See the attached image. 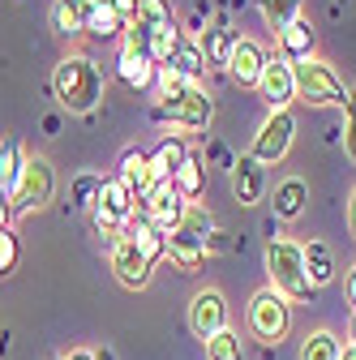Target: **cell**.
Segmentation results:
<instances>
[{
    "mask_svg": "<svg viewBox=\"0 0 356 360\" xmlns=\"http://www.w3.org/2000/svg\"><path fill=\"white\" fill-rule=\"evenodd\" d=\"M52 90H56L61 108L86 116V112H95L99 99H103V73H99V65H95L91 56L73 52V56H65V60L56 65V73H52Z\"/></svg>",
    "mask_w": 356,
    "mask_h": 360,
    "instance_id": "1",
    "label": "cell"
},
{
    "mask_svg": "<svg viewBox=\"0 0 356 360\" xmlns=\"http://www.w3.org/2000/svg\"><path fill=\"white\" fill-rule=\"evenodd\" d=\"M266 275H271V288L284 300H309L318 292L305 275V245L284 236H271V245H266Z\"/></svg>",
    "mask_w": 356,
    "mask_h": 360,
    "instance_id": "2",
    "label": "cell"
},
{
    "mask_svg": "<svg viewBox=\"0 0 356 360\" xmlns=\"http://www.w3.org/2000/svg\"><path fill=\"white\" fill-rule=\"evenodd\" d=\"M292 73H296V99L300 103H309V108L339 103V108H348V86L335 73V65H326L322 56H309V60L292 65Z\"/></svg>",
    "mask_w": 356,
    "mask_h": 360,
    "instance_id": "3",
    "label": "cell"
},
{
    "mask_svg": "<svg viewBox=\"0 0 356 360\" xmlns=\"http://www.w3.org/2000/svg\"><path fill=\"white\" fill-rule=\"evenodd\" d=\"M215 116V103L202 86H181L172 95H159V108H155V120H167L176 129H206Z\"/></svg>",
    "mask_w": 356,
    "mask_h": 360,
    "instance_id": "4",
    "label": "cell"
},
{
    "mask_svg": "<svg viewBox=\"0 0 356 360\" xmlns=\"http://www.w3.org/2000/svg\"><path fill=\"white\" fill-rule=\"evenodd\" d=\"M288 326H292V309H288V300H284L275 288L253 292V300H249V335L262 339L266 347H275V343L288 335Z\"/></svg>",
    "mask_w": 356,
    "mask_h": 360,
    "instance_id": "5",
    "label": "cell"
},
{
    "mask_svg": "<svg viewBox=\"0 0 356 360\" xmlns=\"http://www.w3.org/2000/svg\"><path fill=\"white\" fill-rule=\"evenodd\" d=\"M56 198V172H52V163L43 159V155H34V159H26V167H22V176H18V185H13V193H9V210H43Z\"/></svg>",
    "mask_w": 356,
    "mask_h": 360,
    "instance_id": "6",
    "label": "cell"
},
{
    "mask_svg": "<svg viewBox=\"0 0 356 360\" xmlns=\"http://www.w3.org/2000/svg\"><path fill=\"white\" fill-rule=\"evenodd\" d=\"M133 206H138V198H133V189L125 185L120 176H108L103 185H99V198H95V228L103 232V236H120V228H125V219L133 214Z\"/></svg>",
    "mask_w": 356,
    "mask_h": 360,
    "instance_id": "7",
    "label": "cell"
},
{
    "mask_svg": "<svg viewBox=\"0 0 356 360\" xmlns=\"http://www.w3.org/2000/svg\"><path fill=\"white\" fill-rule=\"evenodd\" d=\"M292 138H296V116L292 112H271V116H266V124L258 129V138H253V159L262 167L279 163L292 150Z\"/></svg>",
    "mask_w": 356,
    "mask_h": 360,
    "instance_id": "8",
    "label": "cell"
},
{
    "mask_svg": "<svg viewBox=\"0 0 356 360\" xmlns=\"http://www.w3.org/2000/svg\"><path fill=\"white\" fill-rule=\"evenodd\" d=\"M258 90H262V99H266V108H271V112H292V103H296V73H292V65L279 52L266 56L262 77H258Z\"/></svg>",
    "mask_w": 356,
    "mask_h": 360,
    "instance_id": "9",
    "label": "cell"
},
{
    "mask_svg": "<svg viewBox=\"0 0 356 360\" xmlns=\"http://www.w3.org/2000/svg\"><path fill=\"white\" fill-rule=\"evenodd\" d=\"M189 326H193V335L202 343L215 339L219 330H228V300H224V292H219V288L198 292L193 304H189Z\"/></svg>",
    "mask_w": 356,
    "mask_h": 360,
    "instance_id": "10",
    "label": "cell"
},
{
    "mask_svg": "<svg viewBox=\"0 0 356 360\" xmlns=\"http://www.w3.org/2000/svg\"><path fill=\"white\" fill-rule=\"evenodd\" d=\"M151 257L133 245L129 236H116V245H112V275L125 283V288H146L151 283Z\"/></svg>",
    "mask_w": 356,
    "mask_h": 360,
    "instance_id": "11",
    "label": "cell"
},
{
    "mask_svg": "<svg viewBox=\"0 0 356 360\" xmlns=\"http://www.w3.org/2000/svg\"><path fill=\"white\" fill-rule=\"evenodd\" d=\"M142 210L151 214V223H155L159 232H176V228L185 223V210H189V202H185L181 193H176L172 185H159V189H155V193L142 202Z\"/></svg>",
    "mask_w": 356,
    "mask_h": 360,
    "instance_id": "12",
    "label": "cell"
},
{
    "mask_svg": "<svg viewBox=\"0 0 356 360\" xmlns=\"http://www.w3.org/2000/svg\"><path fill=\"white\" fill-rule=\"evenodd\" d=\"M232 193H236L241 206H258L266 198V167L253 155L232 159Z\"/></svg>",
    "mask_w": 356,
    "mask_h": 360,
    "instance_id": "13",
    "label": "cell"
},
{
    "mask_svg": "<svg viewBox=\"0 0 356 360\" xmlns=\"http://www.w3.org/2000/svg\"><path fill=\"white\" fill-rule=\"evenodd\" d=\"M262 65H266V52H262V43H258V39H236V43H232L228 73H232L236 86H258Z\"/></svg>",
    "mask_w": 356,
    "mask_h": 360,
    "instance_id": "14",
    "label": "cell"
},
{
    "mask_svg": "<svg viewBox=\"0 0 356 360\" xmlns=\"http://www.w3.org/2000/svg\"><path fill=\"white\" fill-rule=\"evenodd\" d=\"M116 69H120V77L133 86V90H151L155 86V60H151V52L146 48H138V43H120V60H116Z\"/></svg>",
    "mask_w": 356,
    "mask_h": 360,
    "instance_id": "15",
    "label": "cell"
},
{
    "mask_svg": "<svg viewBox=\"0 0 356 360\" xmlns=\"http://www.w3.org/2000/svg\"><path fill=\"white\" fill-rule=\"evenodd\" d=\"M167 257L181 266V270H198L206 262V236L193 232L189 223H181L176 232H167Z\"/></svg>",
    "mask_w": 356,
    "mask_h": 360,
    "instance_id": "16",
    "label": "cell"
},
{
    "mask_svg": "<svg viewBox=\"0 0 356 360\" xmlns=\"http://www.w3.org/2000/svg\"><path fill=\"white\" fill-rule=\"evenodd\" d=\"M193 150L185 146V138H163L159 146H155V155H151V180L155 185H172V176L181 172V163L189 159Z\"/></svg>",
    "mask_w": 356,
    "mask_h": 360,
    "instance_id": "17",
    "label": "cell"
},
{
    "mask_svg": "<svg viewBox=\"0 0 356 360\" xmlns=\"http://www.w3.org/2000/svg\"><path fill=\"white\" fill-rule=\"evenodd\" d=\"M275 39H279V56H284L288 65H300V60L314 56V26H309V18L288 22Z\"/></svg>",
    "mask_w": 356,
    "mask_h": 360,
    "instance_id": "18",
    "label": "cell"
},
{
    "mask_svg": "<svg viewBox=\"0 0 356 360\" xmlns=\"http://www.w3.org/2000/svg\"><path fill=\"white\" fill-rule=\"evenodd\" d=\"M159 69H172V73H181L185 82H193V86H202V77H206V56H202V48L193 39H176V48H172V56H167V65H159Z\"/></svg>",
    "mask_w": 356,
    "mask_h": 360,
    "instance_id": "19",
    "label": "cell"
},
{
    "mask_svg": "<svg viewBox=\"0 0 356 360\" xmlns=\"http://www.w3.org/2000/svg\"><path fill=\"white\" fill-rule=\"evenodd\" d=\"M99 0H56L52 5V30L56 34H86Z\"/></svg>",
    "mask_w": 356,
    "mask_h": 360,
    "instance_id": "20",
    "label": "cell"
},
{
    "mask_svg": "<svg viewBox=\"0 0 356 360\" xmlns=\"http://www.w3.org/2000/svg\"><path fill=\"white\" fill-rule=\"evenodd\" d=\"M275 219H284V223H292V219H300L305 214V206H309V185L300 176H288V180H279L275 185Z\"/></svg>",
    "mask_w": 356,
    "mask_h": 360,
    "instance_id": "21",
    "label": "cell"
},
{
    "mask_svg": "<svg viewBox=\"0 0 356 360\" xmlns=\"http://www.w3.org/2000/svg\"><path fill=\"white\" fill-rule=\"evenodd\" d=\"M172 189L181 193L185 202H198V198L206 193V159H202V155H189V159L181 163V172L172 176Z\"/></svg>",
    "mask_w": 356,
    "mask_h": 360,
    "instance_id": "22",
    "label": "cell"
},
{
    "mask_svg": "<svg viewBox=\"0 0 356 360\" xmlns=\"http://www.w3.org/2000/svg\"><path fill=\"white\" fill-rule=\"evenodd\" d=\"M305 275H309L314 288H326L335 279V257H331V249L322 240H309L305 245Z\"/></svg>",
    "mask_w": 356,
    "mask_h": 360,
    "instance_id": "23",
    "label": "cell"
},
{
    "mask_svg": "<svg viewBox=\"0 0 356 360\" xmlns=\"http://www.w3.org/2000/svg\"><path fill=\"white\" fill-rule=\"evenodd\" d=\"M22 167H26V150H22V142H18V138H5V142H0V193H5V198L13 193Z\"/></svg>",
    "mask_w": 356,
    "mask_h": 360,
    "instance_id": "24",
    "label": "cell"
},
{
    "mask_svg": "<svg viewBox=\"0 0 356 360\" xmlns=\"http://www.w3.org/2000/svg\"><path fill=\"white\" fill-rule=\"evenodd\" d=\"M206 360H245V343L241 330H219L215 339H206Z\"/></svg>",
    "mask_w": 356,
    "mask_h": 360,
    "instance_id": "25",
    "label": "cell"
},
{
    "mask_svg": "<svg viewBox=\"0 0 356 360\" xmlns=\"http://www.w3.org/2000/svg\"><path fill=\"white\" fill-rule=\"evenodd\" d=\"M339 352H343V343L331 330H314L300 343V360H339Z\"/></svg>",
    "mask_w": 356,
    "mask_h": 360,
    "instance_id": "26",
    "label": "cell"
},
{
    "mask_svg": "<svg viewBox=\"0 0 356 360\" xmlns=\"http://www.w3.org/2000/svg\"><path fill=\"white\" fill-rule=\"evenodd\" d=\"M258 9H262L266 26L279 34L288 22H296V18H300V0H258Z\"/></svg>",
    "mask_w": 356,
    "mask_h": 360,
    "instance_id": "27",
    "label": "cell"
},
{
    "mask_svg": "<svg viewBox=\"0 0 356 360\" xmlns=\"http://www.w3.org/2000/svg\"><path fill=\"white\" fill-rule=\"evenodd\" d=\"M129 22L112 9V0H99V5H95V13H91V26H86V30H91V34H99V39H116L120 30H125Z\"/></svg>",
    "mask_w": 356,
    "mask_h": 360,
    "instance_id": "28",
    "label": "cell"
},
{
    "mask_svg": "<svg viewBox=\"0 0 356 360\" xmlns=\"http://www.w3.org/2000/svg\"><path fill=\"white\" fill-rule=\"evenodd\" d=\"M232 34L228 30H206L202 39H198V48H202V56L210 60V65H228V56H232Z\"/></svg>",
    "mask_w": 356,
    "mask_h": 360,
    "instance_id": "29",
    "label": "cell"
},
{
    "mask_svg": "<svg viewBox=\"0 0 356 360\" xmlns=\"http://www.w3.org/2000/svg\"><path fill=\"white\" fill-rule=\"evenodd\" d=\"M99 185H103V176L82 172V176L73 180V189H69V202H73V206H82V210H91V206H95V198H99Z\"/></svg>",
    "mask_w": 356,
    "mask_h": 360,
    "instance_id": "30",
    "label": "cell"
},
{
    "mask_svg": "<svg viewBox=\"0 0 356 360\" xmlns=\"http://www.w3.org/2000/svg\"><path fill=\"white\" fill-rule=\"evenodd\" d=\"M18 266V236L9 228H0V275H9Z\"/></svg>",
    "mask_w": 356,
    "mask_h": 360,
    "instance_id": "31",
    "label": "cell"
},
{
    "mask_svg": "<svg viewBox=\"0 0 356 360\" xmlns=\"http://www.w3.org/2000/svg\"><path fill=\"white\" fill-rule=\"evenodd\" d=\"M343 150H348V159L356 163V116H348V129H343Z\"/></svg>",
    "mask_w": 356,
    "mask_h": 360,
    "instance_id": "32",
    "label": "cell"
},
{
    "mask_svg": "<svg viewBox=\"0 0 356 360\" xmlns=\"http://www.w3.org/2000/svg\"><path fill=\"white\" fill-rule=\"evenodd\" d=\"M343 292H348V304L356 309V266L348 270V283H343Z\"/></svg>",
    "mask_w": 356,
    "mask_h": 360,
    "instance_id": "33",
    "label": "cell"
},
{
    "mask_svg": "<svg viewBox=\"0 0 356 360\" xmlns=\"http://www.w3.org/2000/svg\"><path fill=\"white\" fill-rule=\"evenodd\" d=\"M348 228H352V236H356V189H352V198H348Z\"/></svg>",
    "mask_w": 356,
    "mask_h": 360,
    "instance_id": "34",
    "label": "cell"
},
{
    "mask_svg": "<svg viewBox=\"0 0 356 360\" xmlns=\"http://www.w3.org/2000/svg\"><path fill=\"white\" fill-rule=\"evenodd\" d=\"M65 360H95V352H86V347H77V352H69Z\"/></svg>",
    "mask_w": 356,
    "mask_h": 360,
    "instance_id": "35",
    "label": "cell"
},
{
    "mask_svg": "<svg viewBox=\"0 0 356 360\" xmlns=\"http://www.w3.org/2000/svg\"><path fill=\"white\" fill-rule=\"evenodd\" d=\"M348 116H356V86L348 90Z\"/></svg>",
    "mask_w": 356,
    "mask_h": 360,
    "instance_id": "36",
    "label": "cell"
},
{
    "mask_svg": "<svg viewBox=\"0 0 356 360\" xmlns=\"http://www.w3.org/2000/svg\"><path fill=\"white\" fill-rule=\"evenodd\" d=\"M339 360H356V347H352V343H348V347H343V352H339Z\"/></svg>",
    "mask_w": 356,
    "mask_h": 360,
    "instance_id": "37",
    "label": "cell"
},
{
    "mask_svg": "<svg viewBox=\"0 0 356 360\" xmlns=\"http://www.w3.org/2000/svg\"><path fill=\"white\" fill-rule=\"evenodd\" d=\"M348 335H352V347H356V309H352V326H348Z\"/></svg>",
    "mask_w": 356,
    "mask_h": 360,
    "instance_id": "38",
    "label": "cell"
},
{
    "mask_svg": "<svg viewBox=\"0 0 356 360\" xmlns=\"http://www.w3.org/2000/svg\"><path fill=\"white\" fill-rule=\"evenodd\" d=\"M95 360H112V352H108V347H103V352H95Z\"/></svg>",
    "mask_w": 356,
    "mask_h": 360,
    "instance_id": "39",
    "label": "cell"
}]
</instances>
